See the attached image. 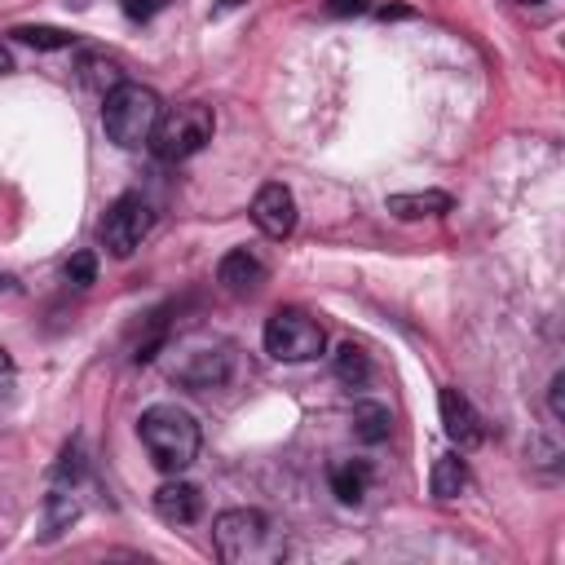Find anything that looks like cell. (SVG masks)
Returning <instances> with one entry per match:
<instances>
[{"label": "cell", "mask_w": 565, "mask_h": 565, "mask_svg": "<svg viewBox=\"0 0 565 565\" xmlns=\"http://www.w3.org/2000/svg\"><path fill=\"white\" fill-rule=\"evenodd\" d=\"M230 366L234 349L225 340H190L172 362V380L185 388H221L230 380Z\"/></svg>", "instance_id": "obj_8"}, {"label": "cell", "mask_w": 565, "mask_h": 565, "mask_svg": "<svg viewBox=\"0 0 565 565\" xmlns=\"http://www.w3.org/2000/svg\"><path fill=\"white\" fill-rule=\"evenodd\" d=\"M0 296H18V282L9 274H0Z\"/></svg>", "instance_id": "obj_24"}, {"label": "cell", "mask_w": 565, "mask_h": 565, "mask_svg": "<svg viewBox=\"0 0 565 565\" xmlns=\"http://www.w3.org/2000/svg\"><path fill=\"white\" fill-rule=\"evenodd\" d=\"M137 437H141L150 463H154L159 472H168V477L185 472V468L194 463V455H199V441H203L194 415L181 411V406H172V402L146 406L141 419H137Z\"/></svg>", "instance_id": "obj_1"}, {"label": "cell", "mask_w": 565, "mask_h": 565, "mask_svg": "<svg viewBox=\"0 0 565 565\" xmlns=\"http://www.w3.org/2000/svg\"><path fill=\"white\" fill-rule=\"evenodd\" d=\"M62 274H66L71 287H88V282H97V256H93V252H75V256L62 265Z\"/></svg>", "instance_id": "obj_20"}, {"label": "cell", "mask_w": 565, "mask_h": 565, "mask_svg": "<svg viewBox=\"0 0 565 565\" xmlns=\"http://www.w3.org/2000/svg\"><path fill=\"white\" fill-rule=\"evenodd\" d=\"M150 225H154V212H150V203L141 199V194H119L110 207H106V216L97 221V238H102V247L110 252V256H132L137 247H141V238L150 234Z\"/></svg>", "instance_id": "obj_7"}, {"label": "cell", "mask_w": 565, "mask_h": 565, "mask_svg": "<svg viewBox=\"0 0 565 565\" xmlns=\"http://www.w3.org/2000/svg\"><path fill=\"white\" fill-rule=\"evenodd\" d=\"M163 4H168V0H119L124 18H132V22H150V18H154Z\"/></svg>", "instance_id": "obj_21"}, {"label": "cell", "mask_w": 565, "mask_h": 565, "mask_svg": "<svg viewBox=\"0 0 565 565\" xmlns=\"http://www.w3.org/2000/svg\"><path fill=\"white\" fill-rule=\"evenodd\" d=\"M331 366H335V380H340L344 388H366V384H371V375H375V366H371L366 349H358L353 340L335 349V362H331Z\"/></svg>", "instance_id": "obj_17"}, {"label": "cell", "mask_w": 565, "mask_h": 565, "mask_svg": "<svg viewBox=\"0 0 565 565\" xmlns=\"http://www.w3.org/2000/svg\"><path fill=\"white\" fill-rule=\"evenodd\" d=\"M366 486H371V468L362 459H344L331 468V494L340 503H362L366 499Z\"/></svg>", "instance_id": "obj_16"}, {"label": "cell", "mask_w": 565, "mask_h": 565, "mask_svg": "<svg viewBox=\"0 0 565 565\" xmlns=\"http://www.w3.org/2000/svg\"><path fill=\"white\" fill-rule=\"evenodd\" d=\"M388 212L397 221H419V216H441L450 212V194L441 190H415V194H388Z\"/></svg>", "instance_id": "obj_13"}, {"label": "cell", "mask_w": 565, "mask_h": 565, "mask_svg": "<svg viewBox=\"0 0 565 565\" xmlns=\"http://www.w3.org/2000/svg\"><path fill=\"white\" fill-rule=\"evenodd\" d=\"M252 221H256V230L265 238H287L296 230V199H291V190L278 185V181L260 185L256 199H252Z\"/></svg>", "instance_id": "obj_10"}, {"label": "cell", "mask_w": 565, "mask_h": 565, "mask_svg": "<svg viewBox=\"0 0 565 565\" xmlns=\"http://www.w3.org/2000/svg\"><path fill=\"white\" fill-rule=\"evenodd\" d=\"M463 486H468V463H463L455 450L437 455V463H433V477H428V490H433V499H455V494H463Z\"/></svg>", "instance_id": "obj_15"}, {"label": "cell", "mask_w": 565, "mask_h": 565, "mask_svg": "<svg viewBox=\"0 0 565 565\" xmlns=\"http://www.w3.org/2000/svg\"><path fill=\"white\" fill-rule=\"evenodd\" d=\"M79 79H84V88H93L97 97H106L115 84H124V66L110 53H84L79 57Z\"/></svg>", "instance_id": "obj_14"}, {"label": "cell", "mask_w": 565, "mask_h": 565, "mask_svg": "<svg viewBox=\"0 0 565 565\" xmlns=\"http://www.w3.org/2000/svg\"><path fill=\"white\" fill-rule=\"evenodd\" d=\"M521 4H543V0H521Z\"/></svg>", "instance_id": "obj_26"}, {"label": "cell", "mask_w": 565, "mask_h": 565, "mask_svg": "<svg viewBox=\"0 0 565 565\" xmlns=\"http://www.w3.org/2000/svg\"><path fill=\"white\" fill-rule=\"evenodd\" d=\"M84 477H88V459H84V446L71 441L53 468V486H49V499H44V539H53L57 530H66L79 512H84Z\"/></svg>", "instance_id": "obj_6"}, {"label": "cell", "mask_w": 565, "mask_h": 565, "mask_svg": "<svg viewBox=\"0 0 565 565\" xmlns=\"http://www.w3.org/2000/svg\"><path fill=\"white\" fill-rule=\"evenodd\" d=\"M371 0H327V13L331 18H353V13H366Z\"/></svg>", "instance_id": "obj_23"}, {"label": "cell", "mask_w": 565, "mask_h": 565, "mask_svg": "<svg viewBox=\"0 0 565 565\" xmlns=\"http://www.w3.org/2000/svg\"><path fill=\"white\" fill-rule=\"evenodd\" d=\"M437 411H441V428H446V437L459 446V450H472V446H481L486 441V424H481V415L472 411V402L459 393V388H441L437 393Z\"/></svg>", "instance_id": "obj_9"}, {"label": "cell", "mask_w": 565, "mask_h": 565, "mask_svg": "<svg viewBox=\"0 0 565 565\" xmlns=\"http://www.w3.org/2000/svg\"><path fill=\"white\" fill-rule=\"evenodd\" d=\"M388 428H393L388 406H380V402H358V406H353V433H358L366 446L384 441V437H388Z\"/></svg>", "instance_id": "obj_18"}, {"label": "cell", "mask_w": 565, "mask_h": 565, "mask_svg": "<svg viewBox=\"0 0 565 565\" xmlns=\"http://www.w3.org/2000/svg\"><path fill=\"white\" fill-rule=\"evenodd\" d=\"M154 512H159V521H168V525H190V521H199L203 516V494H199V486L194 481H163L159 490H154Z\"/></svg>", "instance_id": "obj_11"}, {"label": "cell", "mask_w": 565, "mask_h": 565, "mask_svg": "<svg viewBox=\"0 0 565 565\" xmlns=\"http://www.w3.org/2000/svg\"><path fill=\"white\" fill-rule=\"evenodd\" d=\"M13 35H18L22 44H31V49H71V44H75V35L62 31V26H18Z\"/></svg>", "instance_id": "obj_19"}, {"label": "cell", "mask_w": 565, "mask_h": 565, "mask_svg": "<svg viewBox=\"0 0 565 565\" xmlns=\"http://www.w3.org/2000/svg\"><path fill=\"white\" fill-rule=\"evenodd\" d=\"M216 282H221V291H230V296H252V291L265 282V265H260L247 247H234V252L221 256Z\"/></svg>", "instance_id": "obj_12"}, {"label": "cell", "mask_w": 565, "mask_h": 565, "mask_svg": "<svg viewBox=\"0 0 565 565\" xmlns=\"http://www.w3.org/2000/svg\"><path fill=\"white\" fill-rule=\"evenodd\" d=\"M102 102H106V106H102V128H106V137H110L119 150H141V146H150L154 124H159V115H163V102H159L154 88L124 79V84H115Z\"/></svg>", "instance_id": "obj_3"}, {"label": "cell", "mask_w": 565, "mask_h": 565, "mask_svg": "<svg viewBox=\"0 0 565 565\" xmlns=\"http://www.w3.org/2000/svg\"><path fill=\"white\" fill-rule=\"evenodd\" d=\"M4 71H13V57H9V49L0 44V75H4Z\"/></svg>", "instance_id": "obj_25"}, {"label": "cell", "mask_w": 565, "mask_h": 565, "mask_svg": "<svg viewBox=\"0 0 565 565\" xmlns=\"http://www.w3.org/2000/svg\"><path fill=\"white\" fill-rule=\"evenodd\" d=\"M547 411H552V419L565 424V371H556L547 384Z\"/></svg>", "instance_id": "obj_22"}, {"label": "cell", "mask_w": 565, "mask_h": 565, "mask_svg": "<svg viewBox=\"0 0 565 565\" xmlns=\"http://www.w3.org/2000/svg\"><path fill=\"white\" fill-rule=\"evenodd\" d=\"M260 340H265V353L278 358V362H313L327 349L322 322L313 313H305V309H291V305L287 309H274L265 318Z\"/></svg>", "instance_id": "obj_5"}, {"label": "cell", "mask_w": 565, "mask_h": 565, "mask_svg": "<svg viewBox=\"0 0 565 565\" xmlns=\"http://www.w3.org/2000/svg\"><path fill=\"white\" fill-rule=\"evenodd\" d=\"M212 132H216L212 106H203V102H181V106H172V110L159 115L154 137H150V150H154L163 163H181V159L199 154V150L212 141Z\"/></svg>", "instance_id": "obj_4"}, {"label": "cell", "mask_w": 565, "mask_h": 565, "mask_svg": "<svg viewBox=\"0 0 565 565\" xmlns=\"http://www.w3.org/2000/svg\"><path fill=\"white\" fill-rule=\"evenodd\" d=\"M212 543L225 565H269L282 556V530L256 508H230L212 521Z\"/></svg>", "instance_id": "obj_2"}]
</instances>
